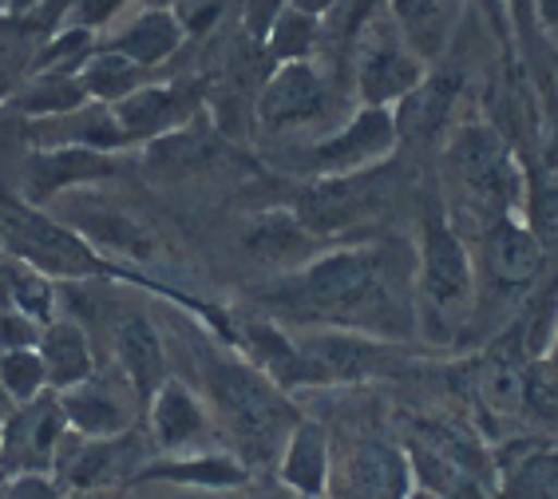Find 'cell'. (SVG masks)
<instances>
[{
    "label": "cell",
    "mask_w": 558,
    "mask_h": 499,
    "mask_svg": "<svg viewBox=\"0 0 558 499\" xmlns=\"http://www.w3.org/2000/svg\"><path fill=\"white\" fill-rule=\"evenodd\" d=\"M535 36L547 64L558 68V0H535Z\"/></svg>",
    "instance_id": "7bdbcfd3"
},
{
    "label": "cell",
    "mask_w": 558,
    "mask_h": 499,
    "mask_svg": "<svg viewBox=\"0 0 558 499\" xmlns=\"http://www.w3.org/2000/svg\"><path fill=\"white\" fill-rule=\"evenodd\" d=\"M238 499H298L293 491H286L281 484H246V491Z\"/></svg>",
    "instance_id": "f6af8a7d"
},
{
    "label": "cell",
    "mask_w": 558,
    "mask_h": 499,
    "mask_svg": "<svg viewBox=\"0 0 558 499\" xmlns=\"http://www.w3.org/2000/svg\"><path fill=\"white\" fill-rule=\"evenodd\" d=\"M262 302L301 326L409 341L416 333V249L400 242L325 249L262 290Z\"/></svg>",
    "instance_id": "6da1fadb"
},
{
    "label": "cell",
    "mask_w": 558,
    "mask_h": 499,
    "mask_svg": "<svg viewBox=\"0 0 558 499\" xmlns=\"http://www.w3.org/2000/svg\"><path fill=\"white\" fill-rule=\"evenodd\" d=\"M150 421V448L162 457H194V452H210L222 448V436L215 428V416L206 401L183 380H167L147 404Z\"/></svg>",
    "instance_id": "e0dca14e"
},
{
    "label": "cell",
    "mask_w": 558,
    "mask_h": 499,
    "mask_svg": "<svg viewBox=\"0 0 558 499\" xmlns=\"http://www.w3.org/2000/svg\"><path fill=\"white\" fill-rule=\"evenodd\" d=\"M262 44H266V56L274 60V68L317 60V52H322V21L310 16V12L286 9Z\"/></svg>",
    "instance_id": "836d02e7"
},
{
    "label": "cell",
    "mask_w": 558,
    "mask_h": 499,
    "mask_svg": "<svg viewBox=\"0 0 558 499\" xmlns=\"http://www.w3.org/2000/svg\"><path fill=\"white\" fill-rule=\"evenodd\" d=\"M278 484L298 499H329L333 484V445L317 421H301L278 460Z\"/></svg>",
    "instance_id": "d4e9b609"
},
{
    "label": "cell",
    "mask_w": 558,
    "mask_h": 499,
    "mask_svg": "<svg viewBox=\"0 0 558 499\" xmlns=\"http://www.w3.org/2000/svg\"><path fill=\"white\" fill-rule=\"evenodd\" d=\"M538 361H550V365H558V317H555V333H550V345H547V353Z\"/></svg>",
    "instance_id": "681fc988"
},
{
    "label": "cell",
    "mask_w": 558,
    "mask_h": 499,
    "mask_svg": "<svg viewBox=\"0 0 558 499\" xmlns=\"http://www.w3.org/2000/svg\"><path fill=\"white\" fill-rule=\"evenodd\" d=\"M203 401L226 440V452H234L250 472L278 467L293 428L305 421L290 392L278 389L258 365L218 349L203 357Z\"/></svg>",
    "instance_id": "7a4b0ae2"
},
{
    "label": "cell",
    "mask_w": 558,
    "mask_h": 499,
    "mask_svg": "<svg viewBox=\"0 0 558 499\" xmlns=\"http://www.w3.org/2000/svg\"><path fill=\"white\" fill-rule=\"evenodd\" d=\"M388 203V174L376 171L361 174H337V179H313L305 191L298 195L293 215L305 222V230H313L317 239L341 234L349 227H361L365 218H373L376 210Z\"/></svg>",
    "instance_id": "5bb4252c"
},
{
    "label": "cell",
    "mask_w": 558,
    "mask_h": 499,
    "mask_svg": "<svg viewBox=\"0 0 558 499\" xmlns=\"http://www.w3.org/2000/svg\"><path fill=\"white\" fill-rule=\"evenodd\" d=\"M150 445L135 428L111 440H87L68 428L64 445L56 452L52 479L64 491H96V488H128L150 464Z\"/></svg>",
    "instance_id": "30bf717a"
},
{
    "label": "cell",
    "mask_w": 558,
    "mask_h": 499,
    "mask_svg": "<svg viewBox=\"0 0 558 499\" xmlns=\"http://www.w3.org/2000/svg\"><path fill=\"white\" fill-rule=\"evenodd\" d=\"M385 4L397 33L424 64L432 68L436 60H444L451 36L460 28L463 0H385Z\"/></svg>",
    "instance_id": "484cf974"
},
{
    "label": "cell",
    "mask_w": 558,
    "mask_h": 499,
    "mask_svg": "<svg viewBox=\"0 0 558 499\" xmlns=\"http://www.w3.org/2000/svg\"><path fill=\"white\" fill-rule=\"evenodd\" d=\"M333 4H337V0H290V9L310 12V16H317V21H322V16L333 9Z\"/></svg>",
    "instance_id": "bcb514c9"
},
{
    "label": "cell",
    "mask_w": 558,
    "mask_h": 499,
    "mask_svg": "<svg viewBox=\"0 0 558 499\" xmlns=\"http://www.w3.org/2000/svg\"><path fill=\"white\" fill-rule=\"evenodd\" d=\"M322 239L305 230L293 210H266V215H254L242 230V249H246L250 261H258L266 270H274L278 278L286 273H298L301 266H310L317 254H322Z\"/></svg>",
    "instance_id": "44dd1931"
},
{
    "label": "cell",
    "mask_w": 558,
    "mask_h": 499,
    "mask_svg": "<svg viewBox=\"0 0 558 499\" xmlns=\"http://www.w3.org/2000/svg\"><path fill=\"white\" fill-rule=\"evenodd\" d=\"M333 484L329 499H409L416 491L404 448L385 436L356 440L344 464H333Z\"/></svg>",
    "instance_id": "d6986e66"
},
{
    "label": "cell",
    "mask_w": 558,
    "mask_h": 499,
    "mask_svg": "<svg viewBox=\"0 0 558 499\" xmlns=\"http://www.w3.org/2000/svg\"><path fill=\"white\" fill-rule=\"evenodd\" d=\"M174 4H183V0H140V9H174Z\"/></svg>",
    "instance_id": "f907efd6"
},
{
    "label": "cell",
    "mask_w": 558,
    "mask_h": 499,
    "mask_svg": "<svg viewBox=\"0 0 558 499\" xmlns=\"http://www.w3.org/2000/svg\"><path fill=\"white\" fill-rule=\"evenodd\" d=\"M0 249H4V258L24 261L52 282L56 278L80 282V278L108 273L104 258L80 234H72L60 218L28 207V203H16V198H0Z\"/></svg>",
    "instance_id": "8992f818"
},
{
    "label": "cell",
    "mask_w": 558,
    "mask_h": 499,
    "mask_svg": "<svg viewBox=\"0 0 558 499\" xmlns=\"http://www.w3.org/2000/svg\"><path fill=\"white\" fill-rule=\"evenodd\" d=\"M111 349H116V369L128 377V385L143 401V413H147L150 397L171 380L159 329L143 309H119L111 317Z\"/></svg>",
    "instance_id": "ffe728a7"
},
{
    "label": "cell",
    "mask_w": 558,
    "mask_h": 499,
    "mask_svg": "<svg viewBox=\"0 0 558 499\" xmlns=\"http://www.w3.org/2000/svg\"><path fill=\"white\" fill-rule=\"evenodd\" d=\"M64 499H128V488H96V491H68Z\"/></svg>",
    "instance_id": "7dc6e473"
},
{
    "label": "cell",
    "mask_w": 558,
    "mask_h": 499,
    "mask_svg": "<svg viewBox=\"0 0 558 499\" xmlns=\"http://www.w3.org/2000/svg\"><path fill=\"white\" fill-rule=\"evenodd\" d=\"M36 151H60V147H80V151H99L111 155L119 147H128L123 131L116 123V111L108 104H92L68 111V115H52V120H33L28 127Z\"/></svg>",
    "instance_id": "cb8c5ba5"
},
{
    "label": "cell",
    "mask_w": 558,
    "mask_h": 499,
    "mask_svg": "<svg viewBox=\"0 0 558 499\" xmlns=\"http://www.w3.org/2000/svg\"><path fill=\"white\" fill-rule=\"evenodd\" d=\"M99 44L84 28H60L28 64V76H80Z\"/></svg>",
    "instance_id": "e575fe53"
},
{
    "label": "cell",
    "mask_w": 558,
    "mask_h": 499,
    "mask_svg": "<svg viewBox=\"0 0 558 499\" xmlns=\"http://www.w3.org/2000/svg\"><path fill=\"white\" fill-rule=\"evenodd\" d=\"M131 4H140V0H68L64 28H84L99 40L128 21Z\"/></svg>",
    "instance_id": "8d00e7d4"
},
{
    "label": "cell",
    "mask_w": 558,
    "mask_h": 499,
    "mask_svg": "<svg viewBox=\"0 0 558 499\" xmlns=\"http://www.w3.org/2000/svg\"><path fill=\"white\" fill-rule=\"evenodd\" d=\"M116 171L111 155L80 151V147H60V151H33L28 159V198L48 203L68 191H84Z\"/></svg>",
    "instance_id": "4316f807"
},
{
    "label": "cell",
    "mask_w": 558,
    "mask_h": 499,
    "mask_svg": "<svg viewBox=\"0 0 558 499\" xmlns=\"http://www.w3.org/2000/svg\"><path fill=\"white\" fill-rule=\"evenodd\" d=\"M80 84H84L92 104L116 108L119 99H128L131 92H140V87L150 84V72L140 64H131L128 56L111 52V48H96L92 60L84 64V72H80Z\"/></svg>",
    "instance_id": "4dcf8cb0"
},
{
    "label": "cell",
    "mask_w": 558,
    "mask_h": 499,
    "mask_svg": "<svg viewBox=\"0 0 558 499\" xmlns=\"http://www.w3.org/2000/svg\"><path fill=\"white\" fill-rule=\"evenodd\" d=\"M0 16H9V12H4V0H0Z\"/></svg>",
    "instance_id": "db71d44e"
},
{
    "label": "cell",
    "mask_w": 558,
    "mask_h": 499,
    "mask_svg": "<svg viewBox=\"0 0 558 499\" xmlns=\"http://www.w3.org/2000/svg\"><path fill=\"white\" fill-rule=\"evenodd\" d=\"M0 476H24V472H40V476H52L56 452L64 445L68 421L64 409L52 392L36 397L33 404H21L9 421L0 424Z\"/></svg>",
    "instance_id": "2e32d148"
},
{
    "label": "cell",
    "mask_w": 558,
    "mask_h": 499,
    "mask_svg": "<svg viewBox=\"0 0 558 499\" xmlns=\"http://www.w3.org/2000/svg\"><path fill=\"white\" fill-rule=\"evenodd\" d=\"M404 457L416 491L432 499H495L499 460L472 424L451 416H412Z\"/></svg>",
    "instance_id": "5b68a950"
},
{
    "label": "cell",
    "mask_w": 558,
    "mask_h": 499,
    "mask_svg": "<svg viewBox=\"0 0 558 499\" xmlns=\"http://www.w3.org/2000/svg\"><path fill=\"white\" fill-rule=\"evenodd\" d=\"M0 389L16 409L21 404H33L36 397H44L48 389V373H44V361L36 349H12V353H0Z\"/></svg>",
    "instance_id": "d590c367"
},
{
    "label": "cell",
    "mask_w": 558,
    "mask_h": 499,
    "mask_svg": "<svg viewBox=\"0 0 558 499\" xmlns=\"http://www.w3.org/2000/svg\"><path fill=\"white\" fill-rule=\"evenodd\" d=\"M203 87L186 84V80H167V84H155L150 80L147 87L131 92L128 99H119L116 108V123L123 131L128 143H155L171 131L186 127L203 115Z\"/></svg>",
    "instance_id": "ac0fdd59"
},
{
    "label": "cell",
    "mask_w": 558,
    "mask_h": 499,
    "mask_svg": "<svg viewBox=\"0 0 558 499\" xmlns=\"http://www.w3.org/2000/svg\"><path fill=\"white\" fill-rule=\"evenodd\" d=\"M44 0H4V12L9 16H24V12H33V9H40Z\"/></svg>",
    "instance_id": "c3c4849f"
},
{
    "label": "cell",
    "mask_w": 558,
    "mask_h": 499,
    "mask_svg": "<svg viewBox=\"0 0 558 499\" xmlns=\"http://www.w3.org/2000/svg\"><path fill=\"white\" fill-rule=\"evenodd\" d=\"M463 9H475L487 21L495 36L504 44H515V33H511V16H507V0H463Z\"/></svg>",
    "instance_id": "ee69618b"
},
{
    "label": "cell",
    "mask_w": 558,
    "mask_h": 499,
    "mask_svg": "<svg viewBox=\"0 0 558 499\" xmlns=\"http://www.w3.org/2000/svg\"><path fill=\"white\" fill-rule=\"evenodd\" d=\"M538 167L543 183H558V104H550L547 120L538 123Z\"/></svg>",
    "instance_id": "b9f144b4"
},
{
    "label": "cell",
    "mask_w": 558,
    "mask_h": 499,
    "mask_svg": "<svg viewBox=\"0 0 558 499\" xmlns=\"http://www.w3.org/2000/svg\"><path fill=\"white\" fill-rule=\"evenodd\" d=\"M44 361V373H48V389L68 392L75 385H84L92 373H96V357H92V341H87V329L75 321V317H56L48 321L40 333V345H36Z\"/></svg>",
    "instance_id": "f546056e"
},
{
    "label": "cell",
    "mask_w": 558,
    "mask_h": 499,
    "mask_svg": "<svg viewBox=\"0 0 558 499\" xmlns=\"http://www.w3.org/2000/svg\"><path fill=\"white\" fill-rule=\"evenodd\" d=\"M0 440H4V433H0Z\"/></svg>",
    "instance_id": "9f6ffc18"
},
{
    "label": "cell",
    "mask_w": 558,
    "mask_h": 499,
    "mask_svg": "<svg viewBox=\"0 0 558 499\" xmlns=\"http://www.w3.org/2000/svg\"><path fill=\"white\" fill-rule=\"evenodd\" d=\"M480 314V278L463 234L444 207H424L416 234V326L428 341H451Z\"/></svg>",
    "instance_id": "277c9868"
},
{
    "label": "cell",
    "mask_w": 558,
    "mask_h": 499,
    "mask_svg": "<svg viewBox=\"0 0 558 499\" xmlns=\"http://www.w3.org/2000/svg\"><path fill=\"white\" fill-rule=\"evenodd\" d=\"M56 218L64 222L72 234L96 249L99 258L111 254V258H128V261H155L159 258V239L143 227L131 210L116 207L111 198L92 195V191H68L60 195V210Z\"/></svg>",
    "instance_id": "4fadbf2b"
},
{
    "label": "cell",
    "mask_w": 558,
    "mask_h": 499,
    "mask_svg": "<svg viewBox=\"0 0 558 499\" xmlns=\"http://www.w3.org/2000/svg\"><path fill=\"white\" fill-rule=\"evenodd\" d=\"M337 108V84L317 60L278 64L254 99V123L269 135H293L325 123Z\"/></svg>",
    "instance_id": "ba28073f"
},
{
    "label": "cell",
    "mask_w": 558,
    "mask_h": 499,
    "mask_svg": "<svg viewBox=\"0 0 558 499\" xmlns=\"http://www.w3.org/2000/svg\"><path fill=\"white\" fill-rule=\"evenodd\" d=\"M0 488H4V476H0Z\"/></svg>",
    "instance_id": "11a10c76"
},
{
    "label": "cell",
    "mask_w": 558,
    "mask_h": 499,
    "mask_svg": "<svg viewBox=\"0 0 558 499\" xmlns=\"http://www.w3.org/2000/svg\"><path fill=\"white\" fill-rule=\"evenodd\" d=\"M463 96V76L451 72V68H428V76L412 87L409 96L392 108V120H397V135L409 143H432L444 139L456 123V104Z\"/></svg>",
    "instance_id": "7402d4cb"
},
{
    "label": "cell",
    "mask_w": 558,
    "mask_h": 499,
    "mask_svg": "<svg viewBox=\"0 0 558 499\" xmlns=\"http://www.w3.org/2000/svg\"><path fill=\"white\" fill-rule=\"evenodd\" d=\"M0 293H4L9 309L33 317L36 326L56 321V285L33 266H24L16 258H0Z\"/></svg>",
    "instance_id": "1f68e13d"
},
{
    "label": "cell",
    "mask_w": 558,
    "mask_h": 499,
    "mask_svg": "<svg viewBox=\"0 0 558 499\" xmlns=\"http://www.w3.org/2000/svg\"><path fill=\"white\" fill-rule=\"evenodd\" d=\"M84 104H87V92L80 84V76H28L9 96V108H16L28 120L68 115V111L84 108Z\"/></svg>",
    "instance_id": "d6a6232c"
},
{
    "label": "cell",
    "mask_w": 558,
    "mask_h": 499,
    "mask_svg": "<svg viewBox=\"0 0 558 499\" xmlns=\"http://www.w3.org/2000/svg\"><path fill=\"white\" fill-rule=\"evenodd\" d=\"M526 227L535 230V239L543 242V249L558 254V183H543L526 191V207H523Z\"/></svg>",
    "instance_id": "74e56055"
},
{
    "label": "cell",
    "mask_w": 558,
    "mask_h": 499,
    "mask_svg": "<svg viewBox=\"0 0 558 499\" xmlns=\"http://www.w3.org/2000/svg\"><path fill=\"white\" fill-rule=\"evenodd\" d=\"M409 499H432V496H424V491H412V496Z\"/></svg>",
    "instance_id": "816d5d0a"
},
{
    "label": "cell",
    "mask_w": 558,
    "mask_h": 499,
    "mask_svg": "<svg viewBox=\"0 0 558 499\" xmlns=\"http://www.w3.org/2000/svg\"><path fill=\"white\" fill-rule=\"evenodd\" d=\"M56 401L64 409L68 428L87 440H111V436L131 433L143 416V401L119 369H96L84 385L56 392Z\"/></svg>",
    "instance_id": "9a60e30c"
},
{
    "label": "cell",
    "mask_w": 558,
    "mask_h": 499,
    "mask_svg": "<svg viewBox=\"0 0 558 499\" xmlns=\"http://www.w3.org/2000/svg\"><path fill=\"white\" fill-rule=\"evenodd\" d=\"M301 361L310 365L313 385H361L373 377H397L412 369L416 357L397 341L349 333V329H301L290 333Z\"/></svg>",
    "instance_id": "52a82bcc"
},
{
    "label": "cell",
    "mask_w": 558,
    "mask_h": 499,
    "mask_svg": "<svg viewBox=\"0 0 558 499\" xmlns=\"http://www.w3.org/2000/svg\"><path fill=\"white\" fill-rule=\"evenodd\" d=\"M555 104H558V72H555Z\"/></svg>",
    "instance_id": "f5cc1de1"
},
{
    "label": "cell",
    "mask_w": 558,
    "mask_h": 499,
    "mask_svg": "<svg viewBox=\"0 0 558 499\" xmlns=\"http://www.w3.org/2000/svg\"><path fill=\"white\" fill-rule=\"evenodd\" d=\"M349 72H353V92H356V99H361V108L392 111L420 80L428 76V64L404 44V36L397 33L392 16L385 12V16L361 36Z\"/></svg>",
    "instance_id": "9c48e42d"
},
{
    "label": "cell",
    "mask_w": 558,
    "mask_h": 499,
    "mask_svg": "<svg viewBox=\"0 0 558 499\" xmlns=\"http://www.w3.org/2000/svg\"><path fill=\"white\" fill-rule=\"evenodd\" d=\"M147 479H162V484H179V488H203V491H234L246 488L254 472H250L234 452L226 448H210V452H194V457H167L143 467V476L135 484Z\"/></svg>",
    "instance_id": "83f0119b"
},
{
    "label": "cell",
    "mask_w": 558,
    "mask_h": 499,
    "mask_svg": "<svg viewBox=\"0 0 558 499\" xmlns=\"http://www.w3.org/2000/svg\"><path fill=\"white\" fill-rule=\"evenodd\" d=\"M44 326H36L33 317L16 314L9 305H0V353H12V349H36L40 345Z\"/></svg>",
    "instance_id": "f35d334b"
},
{
    "label": "cell",
    "mask_w": 558,
    "mask_h": 499,
    "mask_svg": "<svg viewBox=\"0 0 558 499\" xmlns=\"http://www.w3.org/2000/svg\"><path fill=\"white\" fill-rule=\"evenodd\" d=\"M68 491L56 484L52 476H40V472H24V476H9L0 499H64Z\"/></svg>",
    "instance_id": "ab89813d"
},
{
    "label": "cell",
    "mask_w": 558,
    "mask_h": 499,
    "mask_svg": "<svg viewBox=\"0 0 558 499\" xmlns=\"http://www.w3.org/2000/svg\"><path fill=\"white\" fill-rule=\"evenodd\" d=\"M444 179L451 191V227L475 222V239L507 215H523L526 171L511 135L492 120H460L444 139Z\"/></svg>",
    "instance_id": "3957f363"
},
{
    "label": "cell",
    "mask_w": 558,
    "mask_h": 499,
    "mask_svg": "<svg viewBox=\"0 0 558 499\" xmlns=\"http://www.w3.org/2000/svg\"><path fill=\"white\" fill-rule=\"evenodd\" d=\"M397 120L388 108H356L344 123H337L329 135L310 143L305 167L313 179H337V174L376 171L388 155L397 151Z\"/></svg>",
    "instance_id": "7c38bea8"
},
{
    "label": "cell",
    "mask_w": 558,
    "mask_h": 499,
    "mask_svg": "<svg viewBox=\"0 0 558 499\" xmlns=\"http://www.w3.org/2000/svg\"><path fill=\"white\" fill-rule=\"evenodd\" d=\"M183 40H186V24L174 9H140L135 16H128V21L119 24V28H111L99 48L128 56L131 64H140L150 72V68L167 64L183 48Z\"/></svg>",
    "instance_id": "603a6c76"
},
{
    "label": "cell",
    "mask_w": 558,
    "mask_h": 499,
    "mask_svg": "<svg viewBox=\"0 0 558 499\" xmlns=\"http://www.w3.org/2000/svg\"><path fill=\"white\" fill-rule=\"evenodd\" d=\"M222 155H226V143L203 120L186 123V127L171 131V135H162V139L143 147L147 171L159 174V179H191V174L218 163Z\"/></svg>",
    "instance_id": "f1b7e54d"
},
{
    "label": "cell",
    "mask_w": 558,
    "mask_h": 499,
    "mask_svg": "<svg viewBox=\"0 0 558 499\" xmlns=\"http://www.w3.org/2000/svg\"><path fill=\"white\" fill-rule=\"evenodd\" d=\"M286 9H290V0H242V24H246V36L266 40V33L274 28V21H278Z\"/></svg>",
    "instance_id": "60d3db41"
},
{
    "label": "cell",
    "mask_w": 558,
    "mask_h": 499,
    "mask_svg": "<svg viewBox=\"0 0 558 499\" xmlns=\"http://www.w3.org/2000/svg\"><path fill=\"white\" fill-rule=\"evenodd\" d=\"M547 249L526 227L523 215H507L480 234V261L475 278L480 293H495L499 302H515L526 290H535L538 278L547 273Z\"/></svg>",
    "instance_id": "8fae6325"
}]
</instances>
